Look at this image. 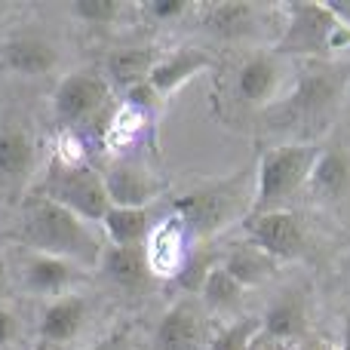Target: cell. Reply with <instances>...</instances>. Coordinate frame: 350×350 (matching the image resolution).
<instances>
[{"mask_svg": "<svg viewBox=\"0 0 350 350\" xmlns=\"http://www.w3.org/2000/svg\"><path fill=\"white\" fill-rule=\"evenodd\" d=\"M347 92V71L329 62H310L295 74L289 92L261 114L271 133L292 135V145H314L332 126Z\"/></svg>", "mask_w": 350, "mask_h": 350, "instance_id": "6da1fadb", "label": "cell"}, {"mask_svg": "<svg viewBox=\"0 0 350 350\" xmlns=\"http://www.w3.org/2000/svg\"><path fill=\"white\" fill-rule=\"evenodd\" d=\"M18 237L25 240V246H31V252L74 261L83 271L98 265V255L105 249V237L98 224L83 221L74 212H68L65 206L53 203L40 193H28L22 200Z\"/></svg>", "mask_w": 350, "mask_h": 350, "instance_id": "7a4b0ae2", "label": "cell"}, {"mask_svg": "<svg viewBox=\"0 0 350 350\" xmlns=\"http://www.w3.org/2000/svg\"><path fill=\"white\" fill-rule=\"evenodd\" d=\"M255 200V172L240 170L228 178H215L193 191L175 197L172 215L185 224L191 243H203L218 237L224 228L246 218Z\"/></svg>", "mask_w": 350, "mask_h": 350, "instance_id": "3957f363", "label": "cell"}, {"mask_svg": "<svg viewBox=\"0 0 350 350\" xmlns=\"http://www.w3.org/2000/svg\"><path fill=\"white\" fill-rule=\"evenodd\" d=\"M280 31L273 53L280 59L304 55L310 62H329L335 53L350 46V25L335 16L329 3L317 0H289L280 6Z\"/></svg>", "mask_w": 350, "mask_h": 350, "instance_id": "277c9868", "label": "cell"}, {"mask_svg": "<svg viewBox=\"0 0 350 350\" xmlns=\"http://www.w3.org/2000/svg\"><path fill=\"white\" fill-rule=\"evenodd\" d=\"M286 74V59L273 49H252L237 62L221 92V105L234 117H261L283 98Z\"/></svg>", "mask_w": 350, "mask_h": 350, "instance_id": "5b68a950", "label": "cell"}, {"mask_svg": "<svg viewBox=\"0 0 350 350\" xmlns=\"http://www.w3.org/2000/svg\"><path fill=\"white\" fill-rule=\"evenodd\" d=\"M317 145H273L261 154V163L255 170V200L252 212H280L286 209L295 193L308 187L310 170L317 160ZM249 212V215H252Z\"/></svg>", "mask_w": 350, "mask_h": 350, "instance_id": "8992f818", "label": "cell"}, {"mask_svg": "<svg viewBox=\"0 0 350 350\" xmlns=\"http://www.w3.org/2000/svg\"><path fill=\"white\" fill-rule=\"evenodd\" d=\"M53 117L68 133H80L90 123L105 129L111 117V83L105 74L92 68L68 74L53 92Z\"/></svg>", "mask_w": 350, "mask_h": 350, "instance_id": "52a82bcc", "label": "cell"}, {"mask_svg": "<svg viewBox=\"0 0 350 350\" xmlns=\"http://www.w3.org/2000/svg\"><path fill=\"white\" fill-rule=\"evenodd\" d=\"M37 193L65 206L68 212H74L77 218H83L90 224H98L105 218V212L111 209L102 172L90 163H80V166L49 163V172Z\"/></svg>", "mask_w": 350, "mask_h": 350, "instance_id": "ba28073f", "label": "cell"}, {"mask_svg": "<svg viewBox=\"0 0 350 350\" xmlns=\"http://www.w3.org/2000/svg\"><path fill=\"white\" fill-rule=\"evenodd\" d=\"M243 230H246V243L261 249L277 265L298 258L304 252V246H308V234H304L301 218L289 209L252 212V215L243 218Z\"/></svg>", "mask_w": 350, "mask_h": 350, "instance_id": "9c48e42d", "label": "cell"}, {"mask_svg": "<svg viewBox=\"0 0 350 350\" xmlns=\"http://www.w3.org/2000/svg\"><path fill=\"white\" fill-rule=\"evenodd\" d=\"M37 166V145L31 133L18 123L0 126V200L22 203L28 197Z\"/></svg>", "mask_w": 350, "mask_h": 350, "instance_id": "30bf717a", "label": "cell"}, {"mask_svg": "<svg viewBox=\"0 0 350 350\" xmlns=\"http://www.w3.org/2000/svg\"><path fill=\"white\" fill-rule=\"evenodd\" d=\"M209 338L212 335L203 301L185 295L160 317L154 329V350H206Z\"/></svg>", "mask_w": 350, "mask_h": 350, "instance_id": "8fae6325", "label": "cell"}, {"mask_svg": "<svg viewBox=\"0 0 350 350\" xmlns=\"http://www.w3.org/2000/svg\"><path fill=\"white\" fill-rule=\"evenodd\" d=\"M102 178L111 206H126V209H148L160 197V187H163L145 160H135L129 154L111 160Z\"/></svg>", "mask_w": 350, "mask_h": 350, "instance_id": "7c38bea8", "label": "cell"}, {"mask_svg": "<svg viewBox=\"0 0 350 350\" xmlns=\"http://www.w3.org/2000/svg\"><path fill=\"white\" fill-rule=\"evenodd\" d=\"M145 261L151 277L157 280H175L185 267L187 255H191V237H187L185 224L175 215H166L160 224H154L151 234L145 240Z\"/></svg>", "mask_w": 350, "mask_h": 350, "instance_id": "4fadbf2b", "label": "cell"}, {"mask_svg": "<svg viewBox=\"0 0 350 350\" xmlns=\"http://www.w3.org/2000/svg\"><path fill=\"white\" fill-rule=\"evenodd\" d=\"M86 277V271L74 261L55 258V255H43V252H25L22 258V280L31 292L37 295H68L74 292V286Z\"/></svg>", "mask_w": 350, "mask_h": 350, "instance_id": "5bb4252c", "label": "cell"}, {"mask_svg": "<svg viewBox=\"0 0 350 350\" xmlns=\"http://www.w3.org/2000/svg\"><path fill=\"white\" fill-rule=\"evenodd\" d=\"M265 16H267V10L258 3L221 0V3L206 6L200 25H203L212 37H218V40H249V37L258 34Z\"/></svg>", "mask_w": 350, "mask_h": 350, "instance_id": "9a60e30c", "label": "cell"}, {"mask_svg": "<svg viewBox=\"0 0 350 350\" xmlns=\"http://www.w3.org/2000/svg\"><path fill=\"white\" fill-rule=\"evenodd\" d=\"M0 65L12 74H22V77H43V74L55 71L59 53L46 37L22 31V34H12L0 43Z\"/></svg>", "mask_w": 350, "mask_h": 350, "instance_id": "2e32d148", "label": "cell"}, {"mask_svg": "<svg viewBox=\"0 0 350 350\" xmlns=\"http://www.w3.org/2000/svg\"><path fill=\"white\" fill-rule=\"evenodd\" d=\"M90 320V301L80 292H68L43 308L40 314V338L46 345H68L83 332Z\"/></svg>", "mask_w": 350, "mask_h": 350, "instance_id": "e0dca14e", "label": "cell"}, {"mask_svg": "<svg viewBox=\"0 0 350 350\" xmlns=\"http://www.w3.org/2000/svg\"><path fill=\"white\" fill-rule=\"evenodd\" d=\"M314 197L326 203H338L350 193V151L345 145H329L317 151L314 170H310L308 187Z\"/></svg>", "mask_w": 350, "mask_h": 350, "instance_id": "ac0fdd59", "label": "cell"}, {"mask_svg": "<svg viewBox=\"0 0 350 350\" xmlns=\"http://www.w3.org/2000/svg\"><path fill=\"white\" fill-rule=\"evenodd\" d=\"M215 65L212 62L209 53H203V49L197 46H178L172 49V53L160 55L157 68L151 71V77H148V83L154 86V92H157L160 98L175 92L181 83H187V80H193L197 74L209 71V68Z\"/></svg>", "mask_w": 350, "mask_h": 350, "instance_id": "d6986e66", "label": "cell"}, {"mask_svg": "<svg viewBox=\"0 0 350 350\" xmlns=\"http://www.w3.org/2000/svg\"><path fill=\"white\" fill-rule=\"evenodd\" d=\"M160 49L154 46H123L114 49V53L105 59V80L114 86H120L123 92L129 86H139L151 77V71L160 62Z\"/></svg>", "mask_w": 350, "mask_h": 350, "instance_id": "ffe728a7", "label": "cell"}, {"mask_svg": "<svg viewBox=\"0 0 350 350\" xmlns=\"http://www.w3.org/2000/svg\"><path fill=\"white\" fill-rule=\"evenodd\" d=\"M151 212L148 209H126V206H111L105 212V218L98 221L105 243L108 246H123V249H135L145 246L148 234H151Z\"/></svg>", "mask_w": 350, "mask_h": 350, "instance_id": "44dd1931", "label": "cell"}, {"mask_svg": "<svg viewBox=\"0 0 350 350\" xmlns=\"http://www.w3.org/2000/svg\"><path fill=\"white\" fill-rule=\"evenodd\" d=\"M96 267L114 286H120V289H142V286L151 280V271H148V261H145V249L142 246L123 249V246H108V243H105Z\"/></svg>", "mask_w": 350, "mask_h": 350, "instance_id": "7402d4cb", "label": "cell"}, {"mask_svg": "<svg viewBox=\"0 0 350 350\" xmlns=\"http://www.w3.org/2000/svg\"><path fill=\"white\" fill-rule=\"evenodd\" d=\"M308 326V304L301 292H286L261 317V338L265 341H292Z\"/></svg>", "mask_w": 350, "mask_h": 350, "instance_id": "603a6c76", "label": "cell"}, {"mask_svg": "<svg viewBox=\"0 0 350 350\" xmlns=\"http://www.w3.org/2000/svg\"><path fill=\"white\" fill-rule=\"evenodd\" d=\"M218 265H221V271L228 273V277H234L243 289H252V286L267 283V280L277 273V261L267 258V255L261 252V249H255L252 243L234 246L228 255L218 258Z\"/></svg>", "mask_w": 350, "mask_h": 350, "instance_id": "cb8c5ba5", "label": "cell"}, {"mask_svg": "<svg viewBox=\"0 0 350 350\" xmlns=\"http://www.w3.org/2000/svg\"><path fill=\"white\" fill-rule=\"evenodd\" d=\"M148 123H151V114H145V111L129 108V105L114 108L108 117V123H105V129H102L105 148H108L114 157H126V154L142 142Z\"/></svg>", "mask_w": 350, "mask_h": 350, "instance_id": "d4e9b609", "label": "cell"}, {"mask_svg": "<svg viewBox=\"0 0 350 350\" xmlns=\"http://www.w3.org/2000/svg\"><path fill=\"white\" fill-rule=\"evenodd\" d=\"M243 298H246V289L234 277H228L221 271V265L212 267L203 289H200V301H203L206 310H234L243 304Z\"/></svg>", "mask_w": 350, "mask_h": 350, "instance_id": "484cf974", "label": "cell"}, {"mask_svg": "<svg viewBox=\"0 0 350 350\" xmlns=\"http://www.w3.org/2000/svg\"><path fill=\"white\" fill-rule=\"evenodd\" d=\"M258 338H261L258 317H240V320H234L230 326L218 329L209 338L206 350H252Z\"/></svg>", "mask_w": 350, "mask_h": 350, "instance_id": "4316f807", "label": "cell"}, {"mask_svg": "<svg viewBox=\"0 0 350 350\" xmlns=\"http://www.w3.org/2000/svg\"><path fill=\"white\" fill-rule=\"evenodd\" d=\"M218 261L212 258V252L200 243V249H191V255H187L185 267H181V273L175 277V283L181 286V289L187 292V295H200V289H203L206 277H209V271L215 267Z\"/></svg>", "mask_w": 350, "mask_h": 350, "instance_id": "83f0119b", "label": "cell"}, {"mask_svg": "<svg viewBox=\"0 0 350 350\" xmlns=\"http://www.w3.org/2000/svg\"><path fill=\"white\" fill-rule=\"evenodd\" d=\"M71 12L80 22H92V25H111L120 18L123 12V0H74Z\"/></svg>", "mask_w": 350, "mask_h": 350, "instance_id": "f1b7e54d", "label": "cell"}, {"mask_svg": "<svg viewBox=\"0 0 350 350\" xmlns=\"http://www.w3.org/2000/svg\"><path fill=\"white\" fill-rule=\"evenodd\" d=\"M142 10L151 18H157V22H172V18L185 16V12L191 10V3H185V0H148Z\"/></svg>", "mask_w": 350, "mask_h": 350, "instance_id": "f546056e", "label": "cell"}, {"mask_svg": "<svg viewBox=\"0 0 350 350\" xmlns=\"http://www.w3.org/2000/svg\"><path fill=\"white\" fill-rule=\"evenodd\" d=\"M123 96H126V98H123V105L139 108V111H145V114H151V111L160 105V96L154 92V86L148 83V80H145V83H139V86H129Z\"/></svg>", "mask_w": 350, "mask_h": 350, "instance_id": "4dcf8cb0", "label": "cell"}, {"mask_svg": "<svg viewBox=\"0 0 350 350\" xmlns=\"http://www.w3.org/2000/svg\"><path fill=\"white\" fill-rule=\"evenodd\" d=\"M16 332H18L16 314H12V310H6V308H0V347L10 345V341L16 338Z\"/></svg>", "mask_w": 350, "mask_h": 350, "instance_id": "1f68e13d", "label": "cell"}, {"mask_svg": "<svg viewBox=\"0 0 350 350\" xmlns=\"http://www.w3.org/2000/svg\"><path fill=\"white\" fill-rule=\"evenodd\" d=\"M90 350H129V338H126V332H114L108 338H102L98 345H92Z\"/></svg>", "mask_w": 350, "mask_h": 350, "instance_id": "d6a6232c", "label": "cell"}, {"mask_svg": "<svg viewBox=\"0 0 350 350\" xmlns=\"http://www.w3.org/2000/svg\"><path fill=\"white\" fill-rule=\"evenodd\" d=\"M295 350H335V347L326 345V341H320V338H308V341H301Z\"/></svg>", "mask_w": 350, "mask_h": 350, "instance_id": "836d02e7", "label": "cell"}, {"mask_svg": "<svg viewBox=\"0 0 350 350\" xmlns=\"http://www.w3.org/2000/svg\"><path fill=\"white\" fill-rule=\"evenodd\" d=\"M252 350H280L277 345H267V341L265 338H258V341H255V347Z\"/></svg>", "mask_w": 350, "mask_h": 350, "instance_id": "e575fe53", "label": "cell"}, {"mask_svg": "<svg viewBox=\"0 0 350 350\" xmlns=\"http://www.w3.org/2000/svg\"><path fill=\"white\" fill-rule=\"evenodd\" d=\"M3 280H6V265H3V258H0V289H3Z\"/></svg>", "mask_w": 350, "mask_h": 350, "instance_id": "d590c367", "label": "cell"}, {"mask_svg": "<svg viewBox=\"0 0 350 350\" xmlns=\"http://www.w3.org/2000/svg\"><path fill=\"white\" fill-rule=\"evenodd\" d=\"M335 350H350V341H347V345H341V347H335Z\"/></svg>", "mask_w": 350, "mask_h": 350, "instance_id": "8d00e7d4", "label": "cell"}]
</instances>
